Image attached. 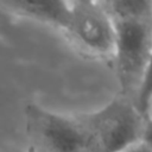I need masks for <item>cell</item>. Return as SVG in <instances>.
<instances>
[{
    "mask_svg": "<svg viewBox=\"0 0 152 152\" xmlns=\"http://www.w3.org/2000/svg\"><path fill=\"white\" fill-rule=\"evenodd\" d=\"M112 21L115 31L113 57L121 95L134 101L152 46V17Z\"/></svg>",
    "mask_w": 152,
    "mask_h": 152,
    "instance_id": "obj_2",
    "label": "cell"
},
{
    "mask_svg": "<svg viewBox=\"0 0 152 152\" xmlns=\"http://www.w3.org/2000/svg\"><path fill=\"white\" fill-rule=\"evenodd\" d=\"M94 147H95V146H94ZM94 147H93V148H91L90 151H88V152H93V151H94Z\"/></svg>",
    "mask_w": 152,
    "mask_h": 152,
    "instance_id": "obj_11",
    "label": "cell"
},
{
    "mask_svg": "<svg viewBox=\"0 0 152 152\" xmlns=\"http://www.w3.org/2000/svg\"><path fill=\"white\" fill-rule=\"evenodd\" d=\"M76 120L100 150L121 152L140 141L145 116L132 99L120 94L102 108L78 115Z\"/></svg>",
    "mask_w": 152,
    "mask_h": 152,
    "instance_id": "obj_1",
    "label": "cell"
},
{
    "mask_svg": "<svg viewBox=\"0 0 152 152\" xmlns=\"http://www.w3.org/2000/svg\"><path fill=\"white\" fill-rule=\"evenodd\" d=\"M121 152H152V151H151L144 142L138 141V142H135V144H133V145L126 147V148H125L124 151H121Z\"/></svg>",
    "mask_w": 152,
    "mask_h": 152,
    "instance_id": "obj_9",
    "label": "cell"
},
{
    "mask_svg": "<svg viewBox=\"0 0 152 152\" xmlns=\"http://www.w3.org/2000/svg\"><path fill=\"white\" fill-rule=\"evenodd\" d=\"M70 18L65 34L88 55L110 57L114 51V25L100 1H69Z\"/></svg>",
    "mask_w": 152,
    "mask_h": 152,
    "instance_id": "obj_4",
    "label": "cell"
},
{
    "mask_svg": "<svg viewBox=\"0 0 152 152\" xmlns=\"http://www.w3.org/2000/svg\"><path fill=\"white\" fill-rule=\"evenodd\" d=\"M0 7L14 15L39 21L62 31H65L70 18L69 1L11 0L0 1Z\"/></svg>",
    "mask_w": 152,
    "mask_h": 152,
    "instance_id": "obj_5",
    "label": "cell"
},
{
    "mask_svg": "<svg viewBox=\"0 0 152 152\" xmlns=\"http://www.w3.org/2000/svg\"><path fill=\"white\" fill-rule=\"evenodd\" d=\"M140 141L144 142L152 151V114H148L145 118Z\"/></svg>",
    "mask_w": 152,
    "mask_h": 152,
    "instance_id": "obj_8",
    "label": "cell"
},
{
    "mask_svg": "<svg viewBox=\"0 0 152 152\" xmlns=\"http://www.w3.org/2000/svg\"><path fill=\"white\" fill-rule=\"evenodd\" d=\"M100 2L112 20L152 17V1L148 0H109Z\"/></svg>",
    "mask_w": 152,
    "mask_h": 152,
    "instance_id": "obj_6",
    "label": "cell"
},
{
    "mask_svg": "<svg viewBox=\"0 0 152 152\" xmlns=\"http://www.w3.org/2000/svg\"><path fill=\"white\" fill-rule=\"evenodd\" d=\"M134 103L142 116L146 118L150 114L151 104H152V46H151L147 65L142 76V81L134 99Z\"/></svg>",
    "mask_w": 152,
    "mask_h": 152,
    "instance_id": "obj_7",
    "label": "cell"
},
{
    "mask_svg": "<svg viewBox=\"0 0 152 152\" xmlns=\"http://www.w3.org/2000/svg\"><path fill=\"white\" fill-rule=\"evenodd\" d=\"M26 129L37 152H88L95 142L76 118L46 110L37 104L25 109Z\"/></svg>",
    "mask_w": 152,
    "mask_h": 152,
    "instance_id": "obj_3",
    "label": "cell"
},
{
    "mask_svg": "<svg viewBox=\"0 0 152 152\" xmlns=\"http://www.w3.org/2000/svg\"><path fill=\"white\" fill-rule=\"evenodd\" d=\"M93 152H103V151H102V150H100V148L95 145V147H94V151H93Z\"/></svg>",
    "mask_w": 152,
    "mask_h": 152,
    "instance_id": "obj_10",
    "label": "cell"
}]
</instances>
